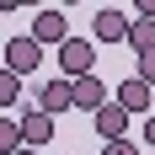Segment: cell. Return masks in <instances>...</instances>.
Segmentation results:
<instances>
[{"label": "cell", "instance_id": "6da1fadb", "mask_svg": "<svg viewBox=\"0 0 155 155\" xmlns=\"http://www.w3.org/2000/svg\"><path fill=\"white\" fill-rule=\"evenodd\" d=\"M59 75H64V80L96 75V43H91V38H70V43L59 48Z\"/></svg>", "mask_w": 155, "mask_h": 155}, {"label": "cell", "instance_id": "7a4b0ae2", "mask_svg": "<svg viewBox=\"0 0 155 155\" xmlns=\"http://www.w3.org/2000/svg\"><path fill=\"white\" fill-rule=\"evenodd\" d=\"M38 64H43V43H38L32 32H16L11 43H5V70H11V75H32Z\"/></svg>", "mask_w": 155, "mask_h": 155}, {"label": "cell", "instance_id": "3957f363", "mask_svg": "<svg viewBox=\"0 0 155 155\" xmlns=\"http://www.w3.org/2000/svg\"><path fill=\"white\" fill-rule=\"evenodd\" d=\"M16 123H21V150H48L54 144V118L43 107H21Z\"/></svg>", "mask_w": 155, "mask_h": 155}, {"label": "cell", "instance_id": "277c9868", "mask_svg": "<svg viewBox=\"0 0 155 155\" xmlns=\"http://www.w3.org/2000/svg\"><path fill=\"white\" fill-rule=\"evenodd\" d=\"M112 102H118L128 118H150V112H155V86H144L139 75H128L123 86L112 91Z\"/></svg>", "mask_w": 155, "mask_h": 155}, {"label": "cell", "instance_id": "5b68a950", "mask_svg": "<svg viewBox=\"0 0 155 155\" xmlns=\"http://www.w3.org/2000/svg\"><path fill=\"white\" fill-rule=\"evenodd\" d=\"M91 43H128V16L118 11V5H102V11L91 16Z\"/></svg>", "mask_w": 155, "mask_h": 155}, {"label": "cell", "instance_id": "8992f818", "mask_svg": "<svg viewBox=\"0 0 155 155\" xmlns=\"http://www.w3.org/2000/svg\"><path fill=\"white\" fill-rule=\"evenodd\" d=\"M32 38L38 43H70V21H64V5H43V11L32 16Z\"/></svg>", "mask_w": 155, "mask_h": 155}, {"label": "cell", "instance_id": "52a82bcc", "mask_svg": "<svg viewBox=\"0 0 155 155\" xmlns=\"http://www.w3.org/2000/svg\"><path fill=\"white\" fill-rule=\"evenodd\" d=\"M38 107H43L48 118H59L64 107H75V80H64V75L43 80V91H38Z\"/></svg>", "mask_w": 155, "mask_h": 155}, {"label": "cell", "instance_id": "ba28073f", "mask_svg": "<svg viewBox=\"0 0 155 155\" xmlns=\"http://www.w3.org/2000/svg\"><path fill=\"white\" fill-rule=\"evenodd\" d=\"M128 123H134V118H128L118 102H107V107L96 112V139H102V144H118V139H128Z\"/></svg>", "mask_w": 155, "mask_h": 155}, {"label": "cell", "instance_id": "9c48e42d", "mask_svg": "<svg viewBox=\"0 0 155 155\" xmlns=\"http://www.w3.org/2000/svg\"><path fill=\"white\" fill-rule=\"evenodd\" d=\"M75 107H86L91 118L107 107V86H102V75H86V80H75Z\"/></svg>", "mask_w": 155, "mask_h": 155}, {"label": "cell", "instance_id": "30bf717a", "mask_svg": "<svg viewBox=\"0 0 155 155\" xmlns=\"http://www.w3.org/2000/svg\"><path fill=\"white\" fill-rule=\"evenodd\" d=\"M16 150H21V123L0 118V155H16Z\"/></svg>", "mask_w": 155, "mask_h": 155}, {"label": "cell", "instance_id": "8fae6325", "mask_svg": "<svg viewBox=\"0 0 155 155\" xmlns=\"http://www.w3.org/2000/svg\"><path fill=\"white\" fill-rule=\"evenodd\" d=\"M16 96H21V75H11L0 64V107H16Z\"/></svg>", "mask_w": 155, "mask_h": 155}, {"label": "cell", "instance_id": "7c38bea8", "mask_svg": "<svg viewBox=\"0 0 155 155\" xmlns=\"http://www.w3.org/2000/svg\"><path fill=\"white\" fill-rule=\"evenodd\" d=\"M102 155H139L134 139H118V144H102Z\"/></svg>", "mask_w": 155, "mask_h": 155}, {"label": "cell", "instance_id": "4fadbf2b", "mask_svg": "<svg viewBox=\"0 0 155 155\" xmlns=\"http://www.w3.org/2000/svg\"><path fill=\"white\" fill-rule=\"evenodd\" d=\"M139 80H144V86H155V54H144V59H139Z\"/></svg>", "mask_w": 155, "mask_h": 155}, {"label": "cell", "instance_id": "5bb4252c", "mask_svg": "<svg viewBox=\"0 0 155 155\" xmlns=\"http://www.w3.org/2000/svg\"><path fill=\"white\" fill-rule=\"evenodd\" d=\"M139 21H155V0H139Z\"/></svg>", "mask_w": 155, "mask_h": 155}, {"label": "cell", "instance_id": "9a60e30c", "mask_svg": "<svg viewBox=\"0 0 155 155\" xmlns=\"http://www.w3.org/2000/svg\"><path fill=\"white\" fill-rule=\"evenodd\" d=\"M144 144H150V150H155V112H150V118H144Z\"/></svg>", "mask_w": 155, "mask_h": 155}, {"label": "cell", "instance_id": "2e32d148", "mask_svg": "<svg viewBox=\"0 0 155 155\" xmlns=\"http://www.w3.org/2000/svg\"><path fill=\"white\" fill-rule=\"evenodd\" d=\"M16 155H38V150H16Z\"/></svg>", "mask_w": 155, "mask_h": 155}, {"label": "cell", "instance_id": "e0dca14e", "mask_svg": "<svg viewBox=\"0 0 155 155\" xmlns=\"http://www.w3.org/2000/svg\"><path fill=\"white\" fill-rule=\"evenodd\" d=\"M150 155H155V150H150Z\"/></svg>", "mask_w": 155, "mask_h": 155}]
</instances>
